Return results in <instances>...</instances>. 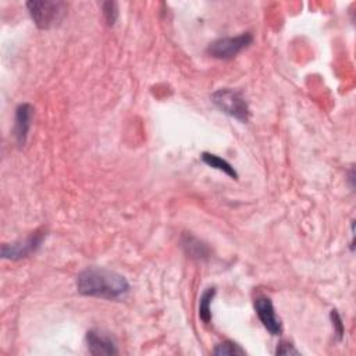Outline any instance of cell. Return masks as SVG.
Here are the masks:
<instances>
[{"instance_id":"1","label":"cell","mask_w":356,"mask_h":356,"mask_svg":"<svg viewBox=\"0 0 356 356\" xmlns=\"http://www.w3.org/2000/svg\"><path fill=\"white\" fill-rule=\"evenodd\" d=\"M76 291L83 296L118 300L129 292V284L115 271L89 267L76 277Z\"/></svg>"},{"instance_id":"2","label":"cell","mask_w":356,"mask_h":356,"mask_svg":"<svg viewBox=\"0 0 356 356\" xmlns=\"http://www.w3.org/2000/svg\"><path fill=\"white\" fill-rule=\"evenodd\" d=\"M211 102L220 108L224 114L241 121L248 122L250 111L245 96L235 89L221 88L211 95Z\"/></svg>"},{"instance_id":"3","label":"cell","mask_w":356,"mask_h":356,"mask_svg":"<svg viewBox=\"0 0 356 356\" xmlns=\"http://www.w3.org/2000/svg\"><path fill=\"white\" fill-rule=\"evenodd\" d=\"M25 6L35 25L40 29L57 26L67 14L64 1H28Z\"/></svg>"},{"instance_id":"4","label":"cell","mask_w":356,"mask_h":356,"mask_svg":"<svg viewBox=\"0 0 356 356\" xmlns=\"http://www.w3.org/2000/svg\"><path fill=\"white\" fill-rule=\"evenodd\" d=\"M253 40V36L249 32L241 33L238 36L220 38L210 43L206 49L207 54L218 60H231L238 56L243 49H246Z\"/></svg>"},{"instance_id":"5","label":"cell","mask_w":356,"mask_h":356,"mask_svg":"<svg viewBox=\"0 0 356 356\" xmlns=\"http://www.w3.org/2000/svg\"><path fill=\"white\" fill-rule=\"evenodd\" d=\"M44 236H46V232H35L33 235L26 238L24 242L4 243L1 246V257L10 259V260H19L22 257H26L42 245Z\"/></svg>"},{"instance_id":"6","label":"cell","mask_w":356,"mask_h":356,"mask_svg":"<svg viewBox=\"0 0 356 356\" xmlns=\"http://www.w3.org/2000/svg\"><path fill=\"white\" fill-rule=\"evenodd\" d=\"M254 310L260 323L271 335H280L282 332V323L275 314L274 305L270 298L259 296L254 300Z\"/></svg>"},{"instance_id":"7","label":"cell","mask_w":356,"mask_h":356,"mask_svg":"<svg viewBox=\"0 0 356 356\" xmlns=\"http://www.w3.org/2000/svg\"><path fill=\"white\" fill-rule=\"evenodd\" d=\"M86 346L90 355L100 356V355H117L118 349L114 339L103 331L90 330L86 332L85 337Z\"/></svg>"},{"instance_id":"8","label":"cell","mask_w":356,"mask_h":356,"mask_svg":"<svg viewBox=\"0 0 356 356\" xmlns=\"http://www.w3.org/2000/svg\"><path fill=\"white\" fill-rule=\"evenodd\" d=\"M33 115V107L29 103H22L15 110V122H14V135L19 147L26 142L28 132L31 128V120Z\"/></svg>"},{"instance_id":"9","label":"cell","mask_w":356,"mask_h":356,"mask_svg":"<svg viewBox=\"0 0 356 356\" xmlns=\"http://www.w3.org/2000/svg\"><path fill=\"white\" fill-rule=\"evenodd\" d=\"M200 157H202L203 163H206L209 167L216 168L218 171H222L224 174H227L232 179H238L236 170L227 160H224L222 157H218L217 154H213V153H209V152H203Z\"/></svg>"},{"instance_id":"10","label":"cell","mask_w":356,"mask_h":356,"mask_svg":"<svg viewBox=\"0 0 356 356\" xmlns=\"http://www.w3.org/2000/svg\"><path fill=\"white\" fill-rule=\"evenodd\" d=\"M216 295V288H207L199 299V317L204 324L211 321V302Z\"/></svg>"},{"instance_id":"11","label":"cell","mask_w":356,"mask_h":356,"mask_svg":"<svg viewBox=\"0 0 356 356\" xmlns=\"http://www.w3.org/2000/svg\"><path fill=\"white\" fill-rule=\"evenodd\" d=\"M211 353L217 355V356H243L246 352L241 345L228 339V341H224V342L216 345V348L211 350Z\"/></svg>"},{"instance_id":"12","label":"cell","mask_w":356,"mask_h":356,"mask_svg":"<svg viewBox=\"0 0 356 356\" xmlns=\"http://www.w3.org/2000/svg\"><path fill=\"white\" fill-rule=\"evenodd\" d=\"M184 248L186 249L188 254H191L192 257H196V259H202V257H206L209 250L206 248L204 243H202L199 239H196L195 236H185V241H184Z\"/></svg>"},{"instance_id":"13","label":"cell","mask_w":356,"mask_h":356,"mask_svg":"<svg viewBox=\"0 0 356 356\" xmlns=\"http://www.w3.org/2000/svg\"><path fill=\"white\" fill-rule=\"evenodd\" d=\"M103 15L108 25H114L118 18V4L115 1H104L102 4Z\"/></svg>"},{"instance_id":"14","label":"cell","mask_w":356,"mask_h":356,"mask_svg":"<svg viewBox=\"0 0 356 356\" xmlns=\"http://www.w3.org/2000/svg\"><path fill=\"white\" fill-rule=\"evenodd\" d=\"M275 355H284V356H288V355H299V350L291 343V342H280V345L277 346L275 349Z\"/></svg>"},{"instance_id":"15","label":"cell","mask_w":356,"mask_h":356,"mask_svg":"<svg viewBox=\"0 0 356 356\" xmlns=\"http://www.w3.org/2000/svg\"><path fill=\"white\" fill-rule=\"evenodd\" d=\"M331 320H332L334 330H335L338 338L341 339V338L343 337V324H342V320H341V317H339V314H338L337 310H332V312H331Z\"/></svg>"}]
</instances>
